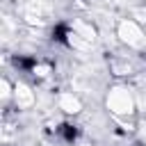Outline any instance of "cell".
Returning <instances> with one entry per match:
<instances>
[{"mask_svg":"<svg viewBox=\"0 0 146 146\" xmlns=\"http://www.w3.org/2000/svg\"><path fill=\"white\" fill-rule=\"evenodd\" d=\"M105 110L121 125H125L128 121H132L135 114H137V100H135L132 89L128 84H123V82L112 84L107 89V94H105Z\"/></svg>","mask_w":146,"mask_h":146,"instance_id":"6da1fadb","label":"cell"},{"mask_svg":"<svg viewBox=\"0 0 146 146\" xmlns=\"http://www.w3.org/2000/svg\"><path fill=\"white\" fill-rule=\"evenodd\" d=\"M116 39L130 50L146 48V32L135 18H119L116 21Z\"/></svg>","mask_w":146,"mask_h":146,"instance_id":"7a4b0ae2","label":"cell"},{"mask_svg":"<svg viewBox=\"0 0 146 146\" xmlns=\"http://www.w3.org/2000/svg\"><path fill=\"white\" fill-rule=\"evenodd\" d=\"M57 107L66 116H78L84 110V103H82V98L75 91H59L57 94Z\"/></svg>","mask_w":146,"mask_h":146,"instance_id":"3957f363","label":"cell"},{"mask_svg":"<svg viewBox=\"0 0 146 146\" xmlns=\"http://www.w3.org/2000/svg\"><path fill=\"white\" fill-rule=\"evenodd\" d=\"M107 68H110V73L116 75V78H130V75L135 73V64H132L128 57H121V55L112 57V59L107 62Z\"/></svg>","mask_w":146,"mask_h":146,"instance_id":"277c9868","label":"cell"},{"mask_svg":"<svg viewBox=\"0 0 146 146\" xmlns=\"http://www.w3.org/2000/svg\"><path fill=\"white\" fill-rule=\"evenodd\" d=\"M14 103H16V107H18V110L30 107V105L34 103V91H32L27 84L16 82V84H14Z\"/></svg>","mask_w":146,"mask_h":146,"instance_id":"5b68a950","label":"cell"},{"mask_svg":"<svg viewBox=\"0 0 146 146\" xmlns=\"http://www.w3.org/2000/svg\"><path fill=\"white\" fill-rule=\"evenodd\" d=\"M71 27H73V30H75V32H78L87 43H94V41H96V30H94V25H91V23L78 21V23H73Z\"/></svg>","mask_w":146,"mask_h":146,"instance_id":"8992f818","label":"cell"},{"mask_svg":"<svg viewBox=\"0 0 146 146\" xmlns=\"http://www.w3.org/2000/svg\"><path fill=\"white\" fill-rule=\"evenodd\" d=\"M34 78H39V80H43V78H48L50 73H52V64L50 62H41V59H36V64L32 66V71H30Z\"/></svg>","mask_w":146,"mask_h":146,"instance_id":"52a82bcc","label":"cell"},{"mask_svg":"<svg viewBox=\"0 0 146 146\" xmlns=\"http://www.w3.org/2000/svg\"><path fill=\"white\" fill-rule=\"evenodd\" d=\"M57 132H59L66 141H75V137H78V130H75V125H71V123H62V125L57 128Z\"/></svg>","mask_w":146,"mask_h":146,"instance_id":"ba28073f","label":"cell"},{"mask_svg":"<svg viewBox=\"0 0 146 146\" xmlns=\"http://www.w3.org/2000/svg\"><path fill=\"white\" fill-rule=\"evenodd\" d=\"M144 2H146V0H144Z\"/></svg>","mask_w":146,"mask_h":146,"instance_id":"9c48e42d","label":"cell"}]
</instances>
